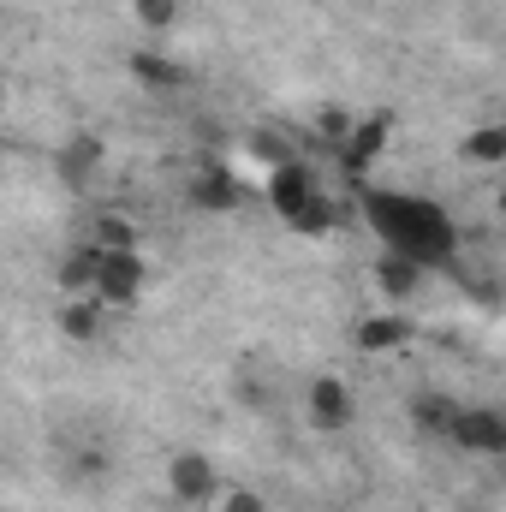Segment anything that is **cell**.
<instances>
[{"mask_svg":"<svg viewBox=\"0 0 506 512\" xmlns=\"http://www.w3.org/2000/svg\"><path fill=\"white\" fill-rule=\"evenodd\" d=\"M304 417H310L316 435H346L358 423V399H352V387L340 376H316L310 393H304Z\"/></svg>","mask_w":506,"mask_h":512,"instance_id":"3","label":"cell"},{"mask_svg":"<svg viewBox=\"0 0 506 512\" xmlns=\"http://www.w3.org/2000/svg\"><path fill=\"white\" fill-rule=\"evenodd\" d=\"M364 209H370V221H376V233L387 239V251L411 256V262H447V256L459 251V233H453V221H447V209L441 203H429V197H399V191H370L364 197Z\"/></svg>","mask_w":506,"mask_h":512,"instance_id":"1","label":"cell"},{"mask_svg":"<svg viewBox=\"0 0 506 512\" xmlns=\"http://www.w3.org/2000/svg\"><path fill=\"white\" fill-rule=\"evenodd\" d=\"M137 292H143V256L137 251H102V268H96V304L102 310H126L137 304Z\"/></svg>","mask_w":506,"mask_h":512,"instance_id":"5","label":"cell"},{"mask_svg":"<svg viewBox=\"0 0 506 512\" xmlns=\"http://www.w3.org/2000/svg\"><path fill=\"white\" fill-rule=\"evenodd\" d=\"M96 161H102V143H96V137H72V143L60 149V179L84 191V185L96 179Z\"/></svg>","mask_w":506,"mask_h":512,"instance_id":"14","label":"cell"},{"mask_svg":"<svg viewBox=\"0 0 506 512\" xmlns=\"http://www.w3.org/2000/svg\"><path fill=\"white\" fill-rule=\"evenodd\" d=\"M453 411H459V399H453V393H417V399H411V423H417L423 435H447Z\"/></svg>","mask_w":506,"mask_h":512,"instance_id":"16","label":"cell"},{"mask_svg":"<svg viewBox=\"0 0 506 512\" xmlns=\"http://www.w3.org/2000/svg\"><path fill=\"white\" fill-rule=\"evenodd\" d=\"M441 441H453V447L471 453V459H501L506 453V417L495 405H459Z\"/></svg>","mask_w":506,"mask_h":512,"instance_id":"2","label":"cell"},{"mask_svg":"<svg viewBox=\"0 0 506 512\" xmlns=\"http://www.w3.org/2000/svg\"><path fill=\"white\" fill-rule=\"evenodd\" d=\"M185 197H191V209H203V215H227V209H239V179H233L221 161H203V167L191 173Z\"/></svg>","mask_w":506,"mask_h":512,"instance_id":"8","label":"cell"},{"mask_svg":"<svg viewBox=\"0 0 506 512\" xmlns=\"http://www.w3.org/2000/svg\"><path fill=\"white\" fill-rule=\"evenodd\" d=\"M352 340H358V352L387 358V352H399V346L411 340V316H399V310H376V316H364V322L352 328Z\"/></svg>","mask_w":506,"mask_h":512,"instance_id":"9","label":"cell"},{"mask_svg":"<svg viewBox=\"0 0 506 512\" xmlns=\"http://www.w3.org/2000/svg\"><path fill=\"white\" fill-rule=\"evenodd\" d=\"M90 245H96V251H137V227H131L126 215H96Z\"/></svg>","mask_w":506,"mask_h":512,"instance_id":"17","label":"cell"},{"mask_svg":"<svg viewBox=\"0 0 506 512\" xmlns=\"http://www.w3.org/2000/svg\"><path fill=\"white\" fill-rule=\"evenodd\" d=\"M387 137H393V114H387V108H381V114H364V120H352V131L340 137V161H346V173L376 167L381 149H387Z\"/></svg>","mask_w":506,"mask_h":512,"instance_id":"7","label":"cell"},{"mask_svg":"<svg viewBox=\"0 0 506 512\" xmlns=\"http://www.w3.org/2000/svg\"><path fill=\"white\" fill-rule=\"evenodd\" d=\"M334 221H340V209H334V203H328V197L316 191V197H310V203H304V209H298V215H292L286 227H292V233H328Z\"/></svg>","mask_w":506,"mask_h":512,"instance_id":"18","label":"cell"},{"mask_svg":"<svg viewBox=\"0 0 506 512\" xmlns=\"http://www.w3.org/2000/svg\"><path fill=\"white\" fill-rule=\"evenodd\" d=\"M96 268H102V251L84 239V245H72V251L60 256L54 280H60V292H66V298H90V292H96Z\"/></svg>","mask_w":506,"mask_h":512,"instance_id":"10","label":"cell"},{"mask_svg":"<svg viewBox=\"0 0 506 512\" xmlns=\"http://www.w3.org/2000/svg\"><path fill=\"white\" fill-rule=\"evenodd\" d=\"M102 316H108V310H102L96 298H66V304H60V334L78 340V346H90V340H102Z\"/></svg>","mask_w":506,"mask_h":512,"instance_id":"13","label":"cell"},{"mask_svg":"<svg viewBox=\"0 0 506 512\" xmlns=\"http://www.w3.org/2000/svg\"><path fill=\"white\" fill-rule=\"evenodd\" d=\"M215 501H221L215 512H268V501H262V495H251V489H221Z\"/></svg>","mask_w":506,"mask_h":512,"instance_id":"20","label":"cell"},{"mask_svg":"<svg viewBox=\"0 0 506 512\" xmlns=\"http://www.w3.org/2000/svg\"><path fill=\"white\" fill-rule=\"evenodd\" d=\"M316 131H322V137H334V143H340V137H346V131H352V114H346V108H316Z\"/></svg>","mask_w":506,"mask_h":512,"instance_id":"21","label":"cell"},{"mask_svg":"<svg viewBox=\"0 0 506 512\" xmlns=\"http://www.w3.org/2000/svg\"><path fill=\"white\" fill-rule=\"evenodd\" d=\"M376 286L387 304H405V298H417V286H423V262H411V256L387 251L376 256Z\"/></svg>","mask_w":506,"mask_h":512,"instance_id":"11","label":"cell"},{"mask_svg":"<svg viewBox=\"0 0 506 512\" xmlns=\"http://www.w3.org/2000/svg\"><path fill=\"white\" fill-rule=\"evenodd\" d=\"M316 191H322V185H316V167H310V161H280V167L268 173V209H274L280 221H292Z\"/></svg>","mask_w":506,"mask_h":512,"instance_id":"6","label":"cell"},{"mask_svg":"<svg viewBox=\"0 0 506 512\" xmlns=\"http://www.w3.org/2000/svg\"><path fill=\"white\" fill-rule=\"evenodd\" d=\"M126 72L143 90H179V84H185V66H179L173 54H155V48H137L126 60Z\"/></svg>","mask_w":506,"mask_h":512,"instance_id":"12","label":"cell"},{"mask_svg":"<svg viewBox=\"0 0 506 512\" xmlns=\"http://www.w3.org/2000/svg\"><path fill=\"white\" fill-rule=\"evenodd\" d=\"M167 495L179 507H209L221 495V471L209 465V453H173L167 459Z\"/></svg>","mask_w":506,"mask_h":512,"instance_id":"4","label":"cell"},{"mask_svg":"<svg viewBox=\"0 0 506 512\" xmlns=\"http://www.w3.org/2000/svg\"><path fill=\"white\" fill-rule=\"evenodd\" d=\"M459 161H471V167H501L506 161V126H477L459 143Z\"/></svg>","mask_w":506,"mask_h":512,"instance_id":"15","label":"cell"},{"mask_svg":"<svg viewBox=\"0 0 506 512\" xmlns=\"http://www.w3.org/2000/svg\"><path fill=\"white\" fill-rule=\"evenodd\" d=\"M131 12H137V24H149V30H173L179 12H185V0H131Z\"/></svg>","mask_w":506,"mask_h":512,"instance_id":"19","label":"cell"}]
</instances>
